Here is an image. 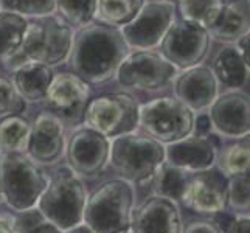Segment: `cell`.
Segmentation results:
<instances>
[{"label": "cell", "mask_w": 250, "mask_h": 233, "mask_svg": "<svg viewBox=\"0 0 250 233\" xmlns=\"http://www.w3.org/2000/svg\"><path fill=\"white\" fill-rule=\"evenodd\" d=\"M90 100V87L80 76L72 72L55 73L47 95V110L56 115L64 125H83L84 110Z\"/></svg>", "instance_id": "4fadbf2b"}, {"label": "cell", "mask_w": 250, "mask_h": 233, "mask_svg": "<svg viewBox=\"0 0 250 233\" xmlns=\"http://www.w3.org/2000/svg\"><path fill=\"white\" fill-rule=\"evenodd\" d=\"M65 143V125L51 112L44 110L31 123L25 152L41 167H53L64 157Z\"/></svg>", "instance_id": "9a60e30c"}, {"label": "cell", "mask_w": 250, "mask_h": 233, "mask_svg": "<svg viewBox=\"0 0 250 233\" xmlns=\"http://www.w3.org/2000/svg\"><path fill=\"white\" fill-rule=\"evenodd\" d=\"M221 137L216 134H191L182 140L165 145V162L188 172L211 169L216 165Z\"/></svg>", "instance_id": "e0dca14e"}, {"label": "cell", "mask_w": 250, "mask_h": 233, "mask_svg": "<svg viewBox=\"0 0 250 233\" xmlns=\"http://www.w3.org/2000/svg\"><path fill=\"white\" fill-rule=\"evenodd\" d=\"M139 101L131 93H103L89 100L83 125L114 139L139 129Z\"/></svg>", "instance_id": "ba28073f"}, {"label": "cell", "mask_w": 250, "mask_h": 233, "mask_svg": "<svg viewBox=\"0 0 250 233\" xmlns=\"http://www.w3.org/2000/svg\"><path fill=\"white\" fill-rule=\"evenodd\" d=\"M249 67L235 44H226L216 51L210 68L219 85L227 87V90H243L249 85Z\"/></svg>", "instance_id": "7402d4cb"}, {"label": "cell", "mask_w": 250, "mask_h": 233, "mask_svg": "<svg viewBox=\"0 0 250 233\" xmlns=\"http://www.w3.org/2000/svg\"><path fill=\"white\" fill-rule=\"evenodd\" d=\"M222 5L224 0H177L176 11H179L180 19L199 25L208 31Z\"/></svg>", "instance_id": "83f0119b"}, {"label": "cell", "mask_w": 250, "mask_h": 233, "mask_svg": "<svg viewBox=\"0 0 250 233\" xmlns=\"http://www.w3.org/2000/svg\"><path fill=\"white\" fill-rule=\"evenodd\" d=\"M0 202H2V199H0Z\"/></svg>", "instance_id": "7bdbcfd3"}, {"label": "cell", "mask_w": 250, "mask_h": 233, "mask_svg": "<svg viewBox=\"0 0 250 233\" xmlns=\"http://www.w3.org/2000/svg\"><path fill=\"white\" fill-rule=\"evenodd\" d=\"M87 197L89 193L84 180L67 167L50 177L36 209L51 224L65 232L83 224Z\"/></svg>", "instance_id": "8992f818"}, {"label": "cell", "mask_w": 250, "mask_h": 233, "mask_svg": "<svg viewBox=\"0 0 250 233\" xmlns=\"http://www.w3.org/2000/svg\"><path fill=\"white\" fill-rule=\"evenodd\" d=\"M179 72L160 51L129 50L115 78L122 87L129 90L159 92L171 85Z\"/></svg>", "instance_id": "9c48e42d"}, {"label": "cell", "mask_w": 250, "mask_h": 233, "mask_svg": "<svg viewBox=\"0 0 250 233\" xmlns=\"http://www.w3.org/2000/svg\"><path fill=\"white\" fill-rule=\"evenodd\" d=\"M180 202L188 210L208 216L227 210V177L213 168L191 172Z\"/></svg>", "instance_id": "2e32d148"}, {"label": "cell", "mask_w": 250, "mask_h": 233, "mask_svg": "<svg viewBox=\"0 0 250 233\" xmlns=\"http://www.w3.org/2000/svg\"><path fill=\"white\" fill-rule=\"evenodd\" d=\"M30 19L17 13L0 10V64L19 51Z\"/></svg>", "instance_id": "603a6c76"}, {"label": "cell", "mask_w": 250, "mask_h": 233, "mask_svg": "<svg viewBox=\"0 0 250 233\" xmlns=\"http://www.w3.org/2000/svg\"><path fill=\"white\" fill-rule=\"evenodd\" d=\"M98 0H56V14L73 28H83L97 21Z\"/></svg>", "instance_id": "f1b7e54d"}, {"label": "cell", "mask_w": 250, "mask_h": 233, "mask_svg": "<svg viewBox=\"0 0 250 233\" xmlns=\"http://www.w3.org/2000/svg\"><path fill=\"white\" fill-rule=\"evenodd\" d=\"M176 17L174 3L167 0H146L137 16L120 31L131 50H156Z\"/></svg>", "instance_id": "30bf717a"}, {"label": "cell", "mask_w": 250, "mask_h": 233, "mask_svg": "<svg viewBox=\"0 0 250 233\" xmlns=\"http://www.w3.org/2000/svg\"><path fill=\"white\" fill-rule=\"evenodd\" d=\"M182 233H222V232L211 219H196V221H189L185 227H182Z\"/></svg>", "instance_id": "836d02e7"}, {"label": "cell", "mask_w": 250, "mask_h": 233, "mask_svg": "<svg viewBox=\"0 0 250 233\" xmlns=\"http://www.w3.org/2000/svg\"><path fill=\"white\" fill-rule=\"evenodd\" d=\"M0 10H2V5H0Z\"/></svg>", "instance_id": "b9f144b4"}, {"label": "cell", "mask_w": 250, "mask_h": 233, "mask_svg": "<svg viewBox=\"0 0 250 233\" xmlns=\"http://www.w3.org/2000/svg\"><path fill=\"white\" fill-rule=\"evenodd\" d=\"M174 97L194 114L207 112L219 95V84L208 65H194L180 70L172 81Z\"/></svg>", "instance_id": "d6986e66"}, {"label": "cell", "mask_w": 250, "mask_h": 233, "mask_svg": "<svg viewBox=\"0 0 250 233\" xmlns=\"http://www.w3.org/2000/svg\"><path fill=\"white\" fill-rule=\"evenodd\" d=\"M165 163V145L140 129L110 139L109 165L120 179L142 184Z\"/></svg>", "instance_id": "5b68a950"}, {"label": "cell", "mask_w": 250, "mask_h": 233, "mask_svg": "<svg viewBox=\"0 0 250 233\" xmlns=\"http://www.w3.org/2000/svg\"><path fill=\"white\" fill-rule=\"evenodd\" d=\"M249 0H230L222 5L216 21L208 28V34L211 39L224 44H233L249 33Z\"/></svg>", "instance_id": "ffe728a7"}, {"label": "cell", "mask_w": 250, "mask_h": 233, "mask_svg": "<svg viewBox=\"0 0 250 233\" xmlns=\"http://www.w3.org/2000/svg\"><path fill=\"white\" fill-rule=\"evenodd\" d=\"M211 132V125H210V118L207 112H201V114H196L194 118V132L193 134H199V135H207Z\"/></svg>", "instance_id": "d590c367"}, {"label": "cell", "mask_w": 250, "mask_h": 233, "mask_svg": "<svg viewBox=\"0 0 250 233\" xmlns=\"http://www.w3.org/2000/svg\"><path fill=\"white\" fill-rule=\"evenodd\" d=\"M249 172L227 179V209L235 213H249L250 209Z\"/></svg>", "instance_id": "f546056e"}, {"label": "cell", "mask_w": 250, "mask_h": 233, "mask_svg": "<svg viewBox=\"0 0 250 233\" xmlns=\"http://www.w3.org/2000/svg\"><path fill=\"white\" fill-rule=\"evenodd\" d=\"M189 174H191V172H188L182 168H177L174 165H171V163L165 162L156 171V174L151 177L154 194L168 197V199L179 204L182 201V196H184L187 182L189 179Z\"/></svg>", "instance_id": "cb8c5ba5"}, {"label": "cell", "mask_w": 250, "mask_h": 233, "mask_svg": "<svg viewBox=\"0 0 250 233\" xmlns=\"http://www.w3.org/2000/svg\"><path fill=\"white\" fill-rule=\"evenodd\" d=\"M146 0H98L97 21L115 28L131 22Z\"/></svg>", "instance_id": "4316f807"}, {"label": "cell", "mask_w": 250, "mask_h": 233, "mask_svg": "<svg viewBox=\"0 0 250 233\" xmlns=\"http://www.w3.org/2000/svg\"><path fill=\"white\" fill-rule=\"evenodd\" d=\"M27 103L16 90L10 78L0 75V120L13 115H22Z\"/></svg>", "instance_id": "d6a6232c"}, {"label": "cell", "mask_w": 250, "mask_h": 233, "mask_svg": "<svg viewBox=\"0 0 250 233\" xmlns=\"http://www.w3.org/2000/svg\"><path fill=\"white\" fill-rule=\"evenodd\" d=\"M0 233H17L14 213H0Z\"/></svg>", "instance_id": "74e56055"}, {"label": "cell", "mask_w": 250, "mask_h": 233, "mask_svg": "<svg viewBox=\"0 0 250 233\" xmlns=\"http://www.w3.org/2000/svg\"><path fill=\"white\" fill-rule=\"evenodd\" d=\"M235 47L238 48L239 51V55L243 56L244 59V63L247 65H250V34L246 33L244 36H241L236 42H233Z\"/></svg>", "instance_id": "8d00e7d4"}, {"label": "cell", "mask_w": 250, "mask_h": 233, "mask_svg": "<svg viewBox=\"0 0 250 233\" xmlns=\"http://www.w3.org/2000/svg\"><path fill=\"white\" fill-rule=\"evenodd\" d=\"M31 122L23 115L0 120V152H25Z\"/></svg>", "instance_id": "d4e9b609"}, {"label": "cell", "mask_w": 250, "mask_h": 233, "mask_svg": "<svg viewBox=\"0 0 250 233\" xmlns=\"http://www.w3.org/2000/svg\"><path fill=\"white\" fill-rule=\"evenodd\" d=\"M125 233H131V232H129V230H127V232H125Z\"/></svg>", "instance_id": "60d3db41"}, {"label": "cell", "mask_w": 250, "mask_h": 233, "mask_svg": "<svg viewBox=\"0 0 250 233\" xmlns=\"http://www.w3.org/2000/svg\"><path fill=\"white\" fill-rule=\"evenodd\" d=\"M249 137L236 139V142L227 145L226 148H219L216 155L218 171H221L227 179L249 172Z\"/></svg>", "instance_id": "484cf974"}, {"label": "cell", "mask_w": 250, "mask_h": 233, "mask_svg": "<svg viewBox=\"0 0 250 233\" xmlns=\"http://www.w3.org/2000/svg\"><path fill=\"white\" fill-rule=\"evenodd\" d=\"M50 177L27 152H0V199L13 213L36 209Z\"/></svg>", "instance_id": "3957f363"}, {"label": "cell", "mask_w": 250, "mask_h": 233, "mask_svg": "<svg viewBox=\"0 0 250 233\" xmlns=\"http://www.w3.org/2000/svg\"><path fill=\"white\" fill-rule=\"evenodd\" d=\"M73 38L75 28L59 14L36 17L28 22L19 51L2 64L8 72L27 63H39L51 68L62 65L70 56Z\"/></svg>", "instance_id": "7a4b0ae2"}, {"label": "cell", "mask_w": 250, "mask_h": 233, "mask_svg": "<svg viewBox=\"0 0 250 233\" xmlns=\"http://www.w3.org/2000/svg\"><path fill=\"white\" fill-rule=\"evenodd\" d=\"M210 45L211 38L205 28L176 17L159 47L160 53L171 64L179 70H185L202 64L210 51Z\"/></svg>", "instance_id": "7c38bea8"}, {"label": "cell", "mask_w": 250, "mask_h": 233, "mask_svg": "<svg viewBox=\"0 0 250 233\" xmlns=\"http://www.w3.org/2000/svg\"><path fill=\"white\" fill-rule=\"evenodd\" d=\"M64 233H93V232L83 222V224H80V226H75V227H72V229L65 230Z\"/></svg>", "instance_id": "f35d334b"}, {"label": "cell", "mask_w": 250, "mask_h": 233, "mask_svg": "<svg viewBox=\"0 0 250 233\" xmlns=\"http://www.w3.org/2000/svg\"><path fill=\"white\" fill-rule=\"evenodd\" d=\"M182 214L179 204L168 197L152 194L134 207L131 233H182Z\"/></svg>", "instance_id": "ac0fdd59"}, {"label": "cell", "mask_w": 250, "mask_h": 233, "mask_svg": "<svg viewBox=\"0 0 250 233\" xmlns=\"http://www.w3.org/2000/svg\"><path fill=\"white\" fill-rule=\"evenodd\" d=\"M109 152L110 139L89 126L78 125L67 137L64 157L76 176L93 179L107 168Z\"/></svg>", "instance_id": "8fae6325"}, {"label": "cell", "mask_w": 250, "mask_h": 233, "mask_svg": "<svg viewBox=\"0 0 250 233\" xmlns=\"http://www.w3.org/2000/svg\"><path fill=\"white\" fill-rule=\"evenodd\" d=\"M211 132L224 139H243L250 132V101L244 90L229 89L219 93L207 109Z\"/></svg>", "instance_id": "5bb4252c"}, {"label": "cell", "mask_w": 250, "mask_h": 233, "mask_svg": "<svg viewBox=\"0 0 250 233\" xmlns=\"http://www.w3.org/2000/svg\"><path fill=\"white\" fill-rule=\"evenodd\" d=\"M17 233H64L51 224L38 209H31L23 213H14Z\"/></svg>", "instance_id": "1f68e13d"}, {"label": "cell", "mask_w": 250, "mask_h": 233, "mask_svg": "<svg viewBox=\"0 0 250 233\" xmlns=\"http://www.w3.org/2000/svg\"><path fill=\"white\" fill-rule=\"evenodd\" d=\"M129 50L120 28L95 21L75 31L67 63L89 85L101 84L114 80Z\"/></svg>", "instance_id": "6da1fadb"}, {"label": "cell", "mask_w": 250, "mask_h": 233, "mask_svg": "<svg viewBox=\"0 0 250 233\" xmlns=\"http://www.w3.org/2000/svg\"><path fill=\"white\" fill-rule=\"evenodd\" d=\"M194 118V112L176 97H159L139 107V129L162 145L191 135Z\"/></svg>", "instance_id": "52a82bcc"}, {"label": "cell", "mask_w": 250, "mask_h": 233, "mask_svg": "<svg viewBox=\"0 0 250 233\" xmlns=\"http://www.w3.org/2000/svg\"><path fill=\"white\" fill-rule=\"evenodd\" d=\"M135 207L134 184L125 179L103 182L87 197L83 222L93 233H125Z\"/></svg>", "instance_id": "277c9868"}, {"label": "cell", "mask_w": 250, "mask_h": 233, "mask_svg": "<svg viewBox=\"0 0 250 233\" xmlns=\"http://www.w3.org/2000/svg\"><path fill=\"white\" fill-rule=\"evenodd\" d=\"M167 2H171V3H174V5H176V2H177V0H167Z\"/></svg>", "instance_id": "ab89813d"}, {"label": "cell", "mask_w": 250, "mask_h": 233, "mask_svg": "<svg viewBox=\"0 0 250 233\" xmlns=\"http://www.w3.org/2000/svg\"><path fill=\"white\" fill-rule=\"evenodd\" d=\"M250 230V218L249 213H235L227 233H249Z\"/></svg>", "instance_id": "e575fe53"}, {"label": "cell", "mask_w": 250, "mask_h": 233, "mask_svg": "<svg viewBox=\"0 0 250 233\" xmlns=\"http://www.w3.org/2000/svg\"><path fill=\"white\" fill-rule=\"evenodd\" d=\"M11 73V83L27 105L44 101L55 76L53 68L39 63H27Z\"/></svg>", "instance_id": "44dd1931"}, {"label": "cell", "mask_w": 250, "mask_h": 233, "mask_svg": "<svg viewBox=\"0 0 250 233\" xmlns=\"http://www.w3.org/2000/svg\"><path fill=\"white\" fill-rule=\"evenodd\" d=\"M2 10L17 13L23 17H44L56 14V0H0Z\"/></svg>", "instance_id": "4dcf8cb0"}]
</instances>
